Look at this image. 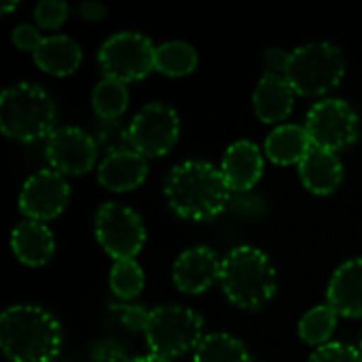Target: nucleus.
Returning a JSON list of instances; mask_svg holds the SVG:
<instances>
[{
	"label": "nucleus",
	"mask_w": 362,
	"mask_h": 362,
	"mask_svg": "<svg viewBox=\"0 0 362 362\" xmlns=\"http://www.w3.org/2000/svg\"><path fill=\"white\" fill-rule=\"evenodd\" d=\"M168 206L187 221H210L229 208L231 191L221 174L208 161H185L176 165L165 180Z\"/></svg>",
	"instance_id": "obj_1"
},
{
	"label": "nucleus",
	"mask_w": 362,
	"mask_h": 362,
	"mask_svg": "<svg viewBox=\"0 0 362 362\" xmlns=\"http://www.w3.org/2000/svg\"><path fill=\"white\" fill-rule=\"evenodd\" d=\"M0 346L11 362H53L62 350V327L38 305H13L0 316Z\"/></svg>",
	"instance_id": "obj_2"
},
{
	"label": "nucleus",
	"mask_w": 362,
	"mask_h": 362,
	"mask_svg": "<svg viewBox=\"0 0 362 362\" xmlns=\"http://www.w3.org/2000/svg\"><path fill=\"white\" fill-rule=\"evenodd\" d=\"M218 282L225 297L240 310L263 308L278 288V276L272 259L252 246L233 248L223 259Z\"/></svg>",
	"instance_id": "obj_3"
},
{
	"label": "nucleus",
	"mask_w": 362,
	"mask_h": 362,
	"mask_svg": "<svg viewBox=\"0 0 362 362\" xmlns=\"http://www.w3.org/2000/svg\"><path fill=\"white\" fill-rule=\"evenodd\" d=\"M55 104L51 95L34 83H17L0 95V129L17 142L49 138L55 127Z\"/></svg>",
	"instance_id": "obj_4"
},
{
	"label": "nucleus",
	"mask_w": 362,
	"mask_h": 362,
	"mask_svg": "<svg viewBox=\"0 0 362 362\" xmlns=\"http://www.w3.org/2000/svg\"><path fill=\"white\" fill-rule=\"evenodd\" d=\"M346 74V59L339 47L331 42H310L291 53L284 78L295 93L318 98L335 89Z\"/></svg>",
	"instance_id": "obj_5"
},
{
	"label": "nucleus",
	"mask_w": 362,
	"mask_h": 362,
	"mask_svg": "<svg viewBox=\"0 0 362 362\" xmlns=\"http://www.w3.org/2000/svg\"><path fill=\"white\" fill-rule=\"evenodd\" d=\"M204 318L185 305H161L151 312L144 337L151 354L161 358H180L202 344Z\"/></svg>",
	"instance_id": "obj_6"
},
{
	"label": "nucleus",
	"mask_w": 362,
	"mask_h": 362,
	"mask_svg": "<svg viewBox=\"0 0 362 362\" xmlns=\"http://www.w3.org/2000/svg\"><path fill=\"white\" fill-rule=\"evenodd\" d=\"M155 51L153 42L138 32H119L102 42L98 51V62L104 72V78L119 83L142 81L155 70Z\"/></svg>",
	"instance_id": "obj_7"
},
{
	"label": "nucleus",
	"mask_w": 362,
	"mask_h": 362,
	"mask_svg": "<svg viewBox=\"0 0 362 362\" xmlns=\"http://www.w3.org/2000/svg\"><path fill=\"white\" fill-rule=\"evenodd\" d=\"M95 238L106 255L115 261H132L146 242L142 218L127 206L106 202L95 212Z\"/></svg>",
	"instance_id": "obj_8"
},
{
	"label": "nucleus",
	"mask_w": 362,
	"mask_h": 362,
	"mask_svg": "<svg viewBox=\"0 0 362 362\" xmlns=\"http://www.w3.org/2000/svg\"><path fill=\"white\" fill-rule=\"evenodd\" d=\"M305 129L312 146L337 153L356 142L358 117L344 100H320L310 108Z\"/></svg>",
	"instance_id": "obj_9"
},
{
	"label": "nucleus",
	"mask_w": 362,
	"mask_h": 362,
	"mask_svg": "<svg viewBox=\"0 0 362 362\" xmlns=\"http://www.w3.org/2000/svg\"><path fill=\"white\" fill-rule=\"evenodd\" d=\"M180 134L178 112L161 102H151L129 123L132 151L146 157H161L170 153Z\"/></svg>",
	"instance_id": "obj_10"
},
{
	"label": "nucleus",
	"mask_w": 362,
	"mask_h": 362,
	"mask_svg": "<svg viewBox=\"0 0 362 362\" xmlns=\"http://www.w3.org/2000/svg\"><path fill=\"white\" fill-rule=\"evenodd\" d=\"M68 199L70 187L66 178L55 170H40L23 182L19 193V212L28 221H53L66 210Z\"/></svg>",
	"instance_id": "obj_11"
},
{
	"label": "nucleus",
	"mask_w": 362,
	"mask_h": 362,
	"mask_svg": "<svg viewBox=\"0 0 362 362\" xmlns=\"http://www.w3.org/2000/svg\"><path fill=\"white\" fill-rule=\"evenodd\" d=\"M98 144L91 134L78 127H57L47 138V161L62 176H81L95 168Z\"/></svg>",
	"instance_id": "obj_12"
},
{
	"label": "nucleus",
	"mask_w": 362,
	"mask_h": 362,
	"mask_svg": "<svg viewBox=\"0 0 362 362\" xmlns=\"http://www.w3.org/2000/svg\"><path fill=\"white\" fill-rule=\"evenodd\" d=\"M223 261L208 246H195L185 250L172 269V280L178 291L187 295L206 293L216 280H221Z\"/></svg>",
	"instance_id": "obj_13"
},
{
	"label": "nucleus",
	"mask_w": 362,
	"mask_h": 362,
	"mask_svg": "<svg viewBox=\"0 0 362 362\" xmlns=\"http://www.w3.org/2000/svg\"><path fill=\"white\" fill-rule=\"evenodd\" d=\"M221 174L231 193H250L263 176V155L250 140L233 142L221 163Z\"/></svg>",
	"instance_id": "obj_14"
},
{
	"label": "nucleus",
	"mask_w": 362,
	"mask_h": 362,
	"mask_svg": "<svg viewBox=\"0 0 362 362\" xmlns=\"http://www.w3.org/2000/svg\"><path fill=\"white\" fill-rule=\"evenodd\" d=\"M329 305L344 318H362V259L337 267L327 288Z\"/></svg>",
	"instance_id": "obj_15"
},
{
	"label": "nucleus",
	"mask_w": 362,
	"mask_h": 362,
	"mask_svg": "<svg viewBox=\"0 0 362 362\" xmlns=\"http://www.w3.org/2000/svg\"><path fill=\"white\" fill-rule=\"evenodd\" d=\"M148 174L146 159L136 151H121L115 155H106L98 165V180L104 189L115 193H125L138 189Z\"/></svg>",
	"instance_id": "obj_16"
},
{
	"label": "nucleus",
	"mask_w": 362,
	"mask_h": 362,
	"mask_svg": "<svg viewBox=\"0 0 362 362\" xmlns=\"http://www.w3.org/2000/svg\"><path fill=\"white\" fill-rule=\"evenodd\" d=\"M295 95V89L284 76H274L265 72L252 93L255 115L263 123H282L293 112Z\"/></svg>",
	"instance_id": "obj_17"
},
{
	"label": "nucleus",
	"mask_w": 362,
	"mask_h": 362,
	"mask_svg": "<svg viewBox=\"0 0 362 362\" xmlns=\"http://www.w3.org/2000/svg\"><path fill=\"white\" fill-rule=\"evenodd\" d=\"M13 255L28 267L45 265L55 252V238L45 223L21 221L11 231Z\"/></svg>",
	"instance_id": "obj_18"
},
{
	"label": "nucleus",
	"mask_w": 362,
	"mask_h": 362,
	"mask_svg": "<svg viewBox=\"0 0 362 362\" xmlns=\"http://www.w3.org/2000/svg\"><path fill=\"white\" fill-rule=\"evenodd\" d=\"M299 178L308 191L316 195H329L337 191L344 180V163L335 153L312 146V151L299 163Z\"/></svg>",
	"instance_id": "obj_19"
},
{
	"label": "nucleus",
	"mask_w": 362,
	"mask_h": 362,
	"mask_svg": "<svg viewBox=\"0 0 362 362\" xmlns=\"http://www.w3.org/2000/svg\"><path fill=\"white\" fill-rule=\"evenodd\" d=\"M83 59V51L78 42L64 34H51L45 36L40 47L34 51L36 66L53 76H68L72 74Z\"/></svg>",
	"instance_id": "obj_20"
},
{
	"label": "nucleus",
	"mask_w": 362,
	"mask_h": 362,
	"mask_svg": "<svg viewBox=\"0 0 362 362\" xmlns=\"http://www.w3.org/2000/svg\"><path fill=\"white\" fill-rule=\"evenodd\" d=\"M312 151L308 129L295 123L276 127L265 140V153L276 165H299Z\"/></svg>",
	"instance_id": "obj_21"
},
{
	"label": "nucleus",
	"mask_w": 362,
	"mask_h": 362,
	"mask_svg": "<svg viewBox=\"0 0 362 362\" xmlns=\"http://www.w3.org/2000/svg\"><path fill=\"white\" fill-rule=\"evenodd\" d=\"M197 66V51L185 40H170L155 51V70L165 76H187Z\"/></svg>",
	"instance_id": "obj_22"
},
{
	"label": "nucleus",
	"mask_w": 362,
	"mask_h": 362,
	"mask_svg": "<svg viewBox=\"0 0 362 362\" xmlns=\"http://www.w3.org/2000/svg\"><path fill=\"white\" fill-rule=\"evenodd\" d=\"M195 362H252L246 346L229 333H212L195 350Z\"/></svg>",
	"instance_id": "obj_23"
},
{
	"label": "nucleus",
	"mask_w": 362,
	"mask_h": 362,
	"mask_svg": "<svg viewBox=\"0 0 362 362\" xmlns=\"http://www.w3.org/2000/svg\"><path fill=\"white\" fill-rule=\"evenodd\" d=\"M91 104H93L98 119H106V121L121 119L129 104V93H127L125 83H119L112 78H102L93 89Z\"/></svg>",
	"instance_id": "obj_24"
},
{
	"label": "nucleus",
	"mask_w": 362,
	"mask_h": 362,
	"mask_svg": "<svg viewBox=\"0 0 362 362\" xmlns=\"http://www.w3.org/2000/svg\"><path fill=\"white\" fill-rule=\"evenodd\" d=\"M337 312L327 305L312 308L299 322V337L310 346H327L337 329Z\"/></svg>",
	"instance_id": "obj_25"
},
{
	"label": "nucleus",
	"mask_w": 362,
	"mask_h": 362,
	"mask_svg": "<svg viewBox=\"0 0 362 362\" xmlns=\"http://www.w3.org/2000/svg\"><path fill=\"white\" fill-rule=\"evenodd\" d=\"M110 288L123 301H129V299H134V297H138L142 293V288H144V272L136 263V259H132V261H115V265L110 269Z\"/></svg>",
	"instance_id": "obj_26"
},
{
	"label": "nucleus",
	"mask_w": 362,
	"mask_h": 362,
	"mask_svg": "<svg viewBox=\"0 0 362 362\" xmlns=\"http://www.w3.org/2000/svg\"><path fill=\"white\" fill-rule=\"evenodd\" d=\"M93 140L98 144L100 151H104L106 155H115V153H121V151H129L132 144H129V125H123L121 119H100L95 123V129H93Z\"/></svg>",
	"instance_id": "obj_27"
},
{
	"label": "nucleus",
	"mask_w": 362,
	"mask_h": 362,
	"mask_svg": "<svg viewBox=\"0 0 362 362\" xmlns=\"http://www.w3.org/2000/svg\"><path fill=\"white\" fill-rule=\"evenodd\" d=\"M70 8L62 0H42L34 6V21L42 30H57L66 23Z\"/></svg>",
	"instance_id": "obj_28"
},
{
	"label": "nucleus",
	"mask_w": 362,
	"mask_h": 362,
	"mask_svg": "<svg viewBox=\"0 0 362 362\" xmlns=\"http://www.w3.org/2000/svg\"><path fill=\"white\" fill-rule=\"evenodd\" d=\"M110 312H112V316L119 320V325L125 327L127 331H134V333H144V331H146L151 312L144 310L142 305H134V303H115V305H110Z\"/></svg>",
	"instance_id": "obj_29"
},
{
	"label": "nucleus",
	"mask_w": 362,
	"mask_h": 362,
	"mask_svg": "<svg viewBox=\"0 0 362 362\" xmlns=\"http://www.w3.org/2000/svg\"><path fill=\"white\" fill-rule=\"evenodd\" d=\"M310 362H362V352L350 344L329 341L312 354Z\"/></svg>",
	"instance_id": "obj_30"
},
{
	"label": "nucleus",
	"mask_w": 362,
	"mask_h": 362,
	"mask_svg": "<svg viewBox=\"0 0 362 362\" xmlns=\"http://www.w3.org/2000/svg\"><path fill=\"white\" fill-rule=\"evenodd\" d=\"M91 361L93 362H132L134 358L125 350L123 344L115 339H102L91 346Z\"/></svg>",
	"instance_id": "obj_31"
},
{
	"label": "nucleus",
	"mask_w": 362,
	"mask_h": 362,
	"mask_svg": "<svg viewBox=\"0 0 362 362\" xmlns=\"http://www.w3.org/2000/svg\"><path fill=\"white\" fill-rule=\"evenodd\" d=\"M11 38H13V45H15L17 49H21V51H32V53H34V51L40 47V42H42L45 36H40V32H38L36 25H32V23H19V25L13 30Z\"/></svg>",
	"instance_id": "obj_32"
},
{
	"label": "nucleus",
	"mask_w": 362,
	"mask_h": 362,
	"mask_svg": "<svg viewBox=\"0 0 362 362\" xmlns=\"http://www.w3.org/2000/svg\"><path fill=\"white\" fill-rule=\"evenodd\" d=\"M229 208L240 212V214H248V216H259L265 210L263 202L259 197H252L250 193H238L235 197L231 195Z\"/></svg>",
	"instance_id": "obj_33"
},
{
	"label": "nucleus",
	"mask_w": 362,
	"mask_h": 362,
	"mask_svg": "<svg viewBox=\"0 0 362 362\" xmlns=\"http://www.w3.org/2000/svg\"><path fill=\"white\" fill-rule=\"evenodd\" d=\"M288 59H291V55L284 49H267V53H265L267 74L284 76L286 74V68H288Z\"/></svg>",
	"instance_id": "obj_34"
},
{
	"label": "nucleus",
	"mask_w": 362,
	"mask_h": 362,
	"mask_svg": "<svg viewBox=\"0 0 362 362\" xmlns=\"http://www.w3.org/2000/svg\"><path fill=\"white\" fill-rule=\"evenodd\" d=\"M78 13H81V17L87 19V21H100V19H104L106 8H104L100 2H85V4L78 6Z\"/></svg>",
	"instance_id": "obj_35"
},
{
	"label": "nucleus",
	"mask_w": 362,
	"mask_h": 362,
	"mask_svg": "<svg viewBox=\"0 0 362 362\" xmlns=\"http://www.w3.org/2000/svg\"><path fill=\"white\" fill-rule=\"evenodd\" d=\"M132 362H170L168 358H161L157 354H146V356H136Z\"/></svg>",
	"instance_id": "obj_36"
},
{
	"label": "nucleus",
	"mask_w": 362,
	"mask_h": 362,
	"mask_svg": "<svg viewBox=\"0 0 362 362\" xmlns=\"http://www.w3.org/2000/svg\"><path fill=\"white\" fill-rule=\"evenodd\" d=\"M15 6H17V2H13V4H4V6H2V13H8V11H13Z\"/></svg>",
	"instance_id": "obj_37"
},
{
	"label": "nucleus",
	"mask_w": 362,
	"mask_h": 362,
	"mask_svg": "<svg viewBox=\"0 0 362 362\" xmlns=\"http://www.w3.org/2000/svg\"><path fill=\"white\" fill-rule=\"evenodd\" d=\"M361 352H362V339H361Z\"/></svg>",
	"instance_id": "obj_38"
}]
</instances>
